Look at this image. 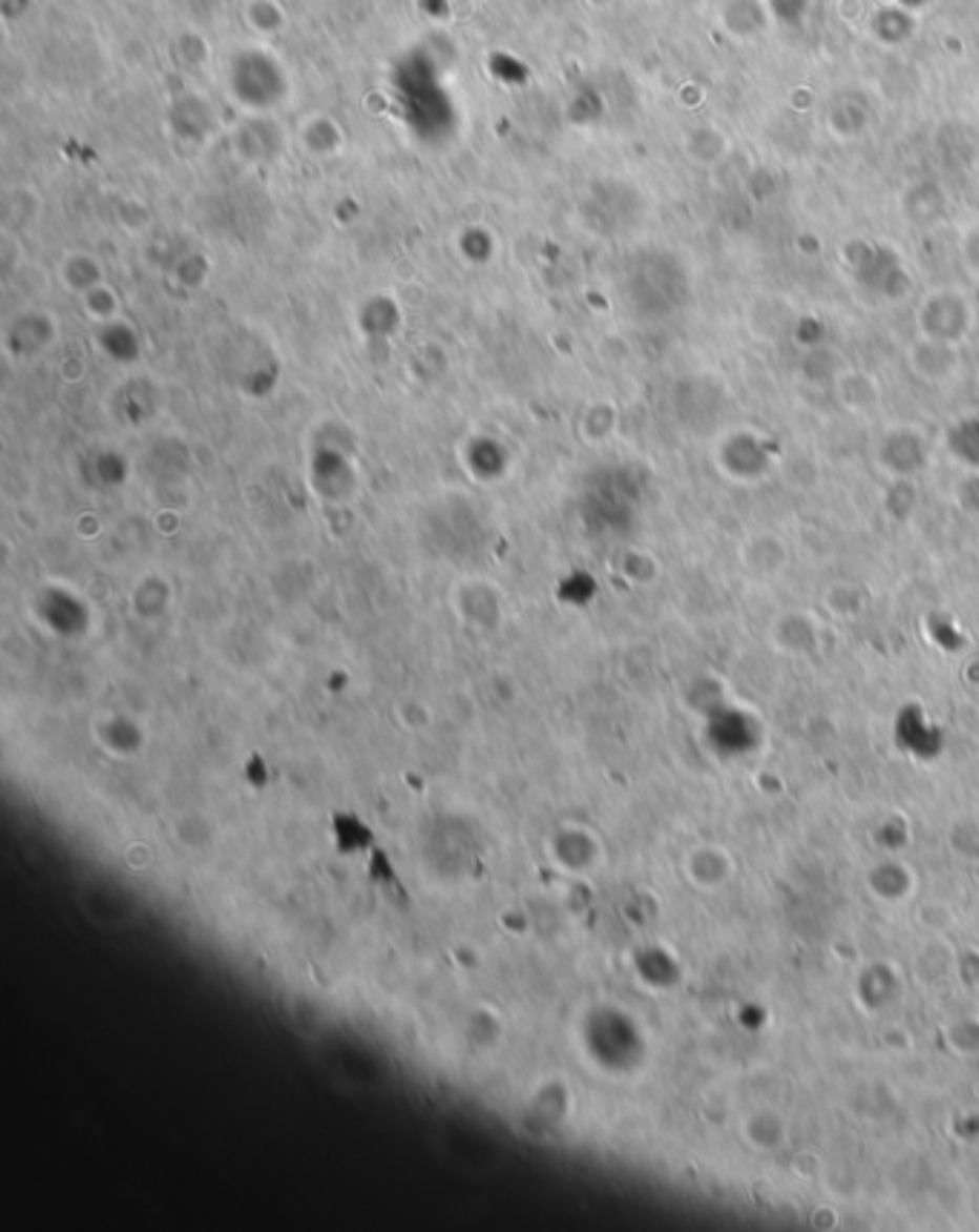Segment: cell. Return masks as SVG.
<instances>
[{
    "label": "cell",
    "instance_id": "cell-2",
    "mask_svg": "<svg viewBox=\"0 0 979 1232\" xmlns=\"http://www.w3.org/2000/svg\"><path fill=\"white\" fill-rule=\"evenodd\" d=\"M971 446H979V417H977V434H974V417L962 419L957 426H951V454H957L959 460H965V454Z\"/></svg>",
    "mask_w": 979,
    "mask_h": 1232
},
{
    "label": "cell",
    "instance_id": "cell-1",
    "mask_svg": "<svg viewBox=\"0 0 979 1232\" xmlns=\"http://www.w3.org/2000/svg\"><path fill=\"white\" fill-rule=\"evenodd\" d=\"M925 446L914 431H894L879 443V463L894 477H911L925 466Z\"/></svg>",
    "mask_w": 979,
    "mask_h": 1232
}]
</instances>
